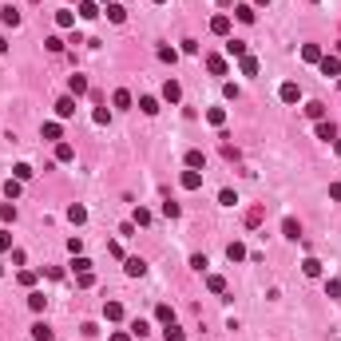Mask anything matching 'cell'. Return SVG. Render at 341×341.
I'll return each mask as SVG.
<instances>
[{"mask_svg":"<svg viewBox=\"0 0 341 341\" xmlns=\"http://www.w3.org/2000/svg\"><path fill=\"white\" fill-rule=\"evenodd\" d=\"M12 250V234H8V230H0V254H8Z\"/></svg>","mask_w":341,"mask_h":341,"instance_id":"47","label":"cell"},{"mask_svg":"<svg viewBox=\"0 0 341 341\" xmlns=\"http://www.w3.org/2000/svg\"><path fill=\"white\" fill-rule=\"evenodd\" d=\"M302 270H306V278H322V262H317V258H306Z\"/></svg>","mask_w":341,"mask_h":341,"instance_id":"25","label":"cell"},{"mask_svg":"<svg viewBox=\"0 0 341 341\" xmlns=\"http://www.w3.org/2000/svg\"><path fill=\"white\" fill-rule=\"evenodd\" d=\"M226 258H230V262H242V258H246V246H242V242H230V246H226Z\"/></svg>","mask_w":341,"mask_h":341,"instance_id":"24","label":"cell"},{"mask_svg":"<svg viewBox=\"0 0 341 341\" xmlns=\"http://www.w3.org/2000/svg\"><path fill=\"white\" fill-rule=\"evenodd\" d=\"M278 95H282V104H297V99H302V88L290 79V84H282V91H278Z\"/></svg>","mask_w":341,"mask_h":341,"instance_id":"8","label":"cell"},{"mask_svg":"<svg viewBox=\"0 0 341 341\" xmlns=\"http://www.w3.org/2000/svg\"><path fill=\"white\" fill-rule=\"evenodd\" d=\"M226 56H234V59L250 56V52H246V40H226Z\"/></svg>","mask_w":341,"mask_h":341,"instance_id":"13","label":"cell"},{"mask_svg":"<svg viewBox=\"0 0 341 341\" xmlns=\"http://www.w3.org/2000/svg\"><path fill=\"white\" fill-rule=\"evenodd\" d=\"M207 72L210 75H226V59L223 56H207Z\"/></svg>","mask_w":341,"mask_h":341,"instance_id":"14","label":"cell"},{"mask_svg":"<svg viewBox=\"0 0 341 341\" xmlns=\"http://www.w3.org/2000/svg\"><path fill=\"white\" fill-rule=\"evenodd\" d=\"M238 72H242V75H258V59H254V56H242V59H238Z\"/></svg>","mask_w":341,"mask_h":341,"instance_id":"19","label":"cell"},{"mask_svg":"<svg viewBox=\"0 0 341 341\" xmlns=\"http://www.w3.org/2000/svg\"><path fill=\"white\" fill-rule=\"evenodd\" d=\"M282 234L290 238V242H297V238H302V223H297V218H282Z\"/></svg>","mask_w":341,"mask_h":341,"instance_id":"9","label":"cell"},{"mask_svg":"<svg viewBox=\"0 0 341 341\" xmlns=\"http://www.w3.org/2000/svg\"><path fill=\"white\" fill-rule=\"evenodd\" d=\"M75 12L84 16V20H95V16H99V4H95V0H79V8H75Z\"/></svg>","mask_w":341,"mask_h":341,"instance_id":"10","label":"cell"},{"mask_svg":"<svg viewBox=\"0 0 341 341\" xmlns=\"http://www.w3.org/2000/svg\"><path fill=\"white\" fill-rule=\"evenodd\" d=\"M107 20H111V24H123V20H127V8L111 0V4H107Z\"/></svg>","mask_w":341,"mask_h":341,"instance_id":"11","label":"cell"},{"mask_svg":"<svg viewBox=\"0 0 341 341\" xmlns=\"http://www.w3.org/2000/svg\"><path fill=\"white\" fill-rule=\"evenodd\" d=\"M123 270H127V278H143V274H147V262H143V258H127Z\"/></svg>","mask_w":341,"mask_h":341,"instance_id":"5","label":"cell"},{"mask_svg":"<svg viewBox=\"0 0 341 341\" xmlns=\"http://www.w3.org/2000/svg\"><path fill=\"white\" fill-rule=\"evenodd\" d=\"M56 159H59V163H72V159H75V147H72V143H56Z\"/></svg>","mask_w":341,"mask_h":341,"instance_id":"20","label":"cell"},{"mask_svg":"<svg viewBox=\"0 0 341 341\" xmlns=\"http://www.w3.org/2000/svg\"><path fill=\"white\" fill-rule=\"evenodd\" d=\"M258 223H262V207H254L250 214H246V226H258Z\"/></svg>","mask_w":341,"mask_h":341,"instance_id":"49","label":"cell"},{"mask_svg":"<svg viewBox=\"0 0 341 341\" xmlns=\"http://www.w3.org/2000/svg\"><path fill=\"white\" fill-rule=\"evenodd\" d=\"M131 223H135V226H151V210H147V207H135Z\"/></svg>","mask_w":341,"mask_h":341,"instance_id":"31","label":"cell"},{"mask_svg":"<svg viewBox=\"0 0 341 341\" xmlns=\"http://www.w3.org/2000/svg\"><path fill=\"white\" fill-rule=\"evenodd\" d=\"M302 59H306V64H317V59H322V48H317V44H306V48H302Z\"/></svg>","mask_w":341,"mask_h":341,"instance_id":"29","label":"cell"},{"mask_svg":"<svg viewBox=\"0 0 341 341\" xmlns=\"http://www.w3.org/2000/svg\"><path fill=\"white\" fill-rule=\"evenodd\" d=\"M107 341H131V333H111Z\"/></svg>","mask_w":341,"mask_h":341,"instance_id":"53","label":"cell"},{"mask_svg":"<svg viewBox=\"0 0 341 341\" xmlns=\"http://www.w3.org/2000/svg\"><path fill=\"white\" fill-rule=\"evenodd\" d=\"M333 151H337V155H341V139H333Z\"/></svg>","mask_w":341,"mask_h":341,"instance_id":"55","label":"cell"},{"mask_svg":"<svg viewBox=\"0 0 341 341\" xmlns=\"http://www.w3.org/2000/svg\"><path fill=\"white\" fill-rule=\"evenodd\" d=\"M28 306H32V313H44L48 297H44V294H28Z\"/></svg>","mask_w":341,"mask_h":341,"instance_id":"35","label":"cell"},{"mask_svg":"<svg viewBox=\"0 0 341 341\" xmlns=\"http://www.w3.org/2000/svg\"><path fill=\"white\" fill-rule=\"evenodd\" d=\"M56 24H59V28H72V24H75V12H72V8H59V12H56Z\"/></svg>","mask_w":341,"mask_h":341,"instance_id":"26","label":"cell"},{"mask_svg":"<svg viewBox=\"0 0 341 341\" xmlns=\"http://www.w3.org/2000/svg\"><path fill=\"white\" fill-rule=\"evenodd\" d=\"M4 52H8V44H4V36H0V56H4Z\"/></svg>","mask_w":341,"mask_h":341,"instance_id":"54","label":"cell"},{"mask_svg":"<svg viewBox=\"0 0 341 341\" xmlns=\"http://www.w3.org/2000/svg\"><path fill=\"white\" fill-rule=\"evenodd\" d=\"M68 95H88V75H68Z\"/></svg>","mask_w":341,"mask_h":341,"instance_id":"4","label":"cell"},{"mask_svg":"<svg viewBox=\"0 0 341 341\" xmlns=\"http://www.w3.org/2000/svg\"><path fill=\"white\" fill-rule=\"evenodd\" d=\"M44 48L52 52V56H59V52H64V40H59V36H48V40H44Z\"/></svg>","mask_w":341,"mask_h":341,"instance_id":"40","label":"cell"},{"mask_svg":"<svg viewBox=\"0 0 341 341\" xmlns=\"http://www.w3.org/2000/svg\"><path fill=\"white\" fill-rule=\"evenodd\" d=\"M210 32H214V36H230V16L218 12L214 20H210Z\"/></svg>","mask_w":341,"mask_h":341,"instance_id":"6","label":"cell"},{"mask_svg":"<svg viewBox=\"0 0 341 341\" xmlns=\"http://www.w3.org/2000/svg\"><path fill=\"white\" fill-rule=\"evenodd\" d=\"M159 59H163V64H175V59H178V52H175V48H159Z\"/></svg>","mask_w":341,"mask_h":341,"instance_id":"41","label":"cell"},{"mask_svg":"<svg viewBox=\"0 0 341 341\" xmlns=\"http://www.w3.org/2000/svg\"><path fill=\"white\" fill-rule=\"evenodd\" d=\"M0 274H4V262H0Z\"/></svg>","mask_w":341,"mask_h":341,"instance_id":"59","label":"cell"},{"mask_svg":"<svg viewBox=\"0 0 341 341\" xmlns=\"http://www.w3.org/2000/svg\"><path fill=\"white\" fill-rule=\"evenodd\" d=\"M187 167H191V171L207 167V155H203V151H187Z\"/></svg>","mask_w":341,"mask_h":341,"instance_id":"23","label":"cell"},{"mask_svg":"<svg viewBox=\"0 0 341 341\" xmlns=\"http://www.w3.org/2000/svg\"><path fill=\"white\" fill-rule=\"evenodd\" d=\"M68 218H72L75 226H79V223H88V207H84V203H72V207H68Z\"/></svg>","mask_w":341,"mask_h":341,"instance_id":"12","label":"cell"},{"mask_svg":"<svg viewBox=\"0 0 341 341\" xmlns=\"http://www.w3.org/2000/svg\"><path fill=\"white\" fill-rule=\"evenodd\" d=\"M218 203H223V207H234L238 198H234V191H223V194H218Z\"/></svg>","mask_w":341,"mask_h":341,"instance_id":"51","label":"cell"},{"mask_svg":"<svg viewBox=\"0 0 341 341\" xmlns=\"http://www.w3.org/2000/svg\"><path fill=\"white\" fill-rule=\"evenodd\" d=\"M104 4H111V0H104Z\"/></svg>","mask_w":341,"mask_h":341,"instance_id":"60","label":"cell"},{"mask_svg":"<svg viewBox=\"0 0 341 341\" xmlns=\"http://www.w3.org/2000/svg\"><path fill=\"white\" fill-rule=\"evenodd\" d=\"M56 115L59 119H72L75 115V95H59V99H56Z\"/></svg>","mask_w":341,"mask_h":341,"instance_id":"2","label":"cell"},{"mask_svg":"<svg viewBox=\"0 0 341 341\" xmlns=\"http://www.w3.org/2000/svg\"><path fill=\"white\" fill-rule=\"evenodd\" d=\"M326 294L329 297H341V278H329V282H326Z\"/></svg>","mask_w":341,"mask_h":341,"instance_id":"42","label":"cell"},{"mask_svg":"<svg viewBox=\"0 0 341 341\" xmlns=\"http://www.w3.org/2000/svg\"><path fill=\"white\" fill-rule=\"evenodd\" d=\"M317 139L333 143V139H337V123H333V119H317Z\"/></svg>","mask_w":341,"mask_h":341,"instance_id":"3","label":"cell"},{"mask_svg":"<svg viewBox=\"0 0 341 341\" xmlns=\"http://www.w3.org/2000/svg\"><path fill=\"white\" fill-rule=\"evenodd\" d=\"M44 139L59 143V139H64V127H59V123H44Z\"/></svg>","mask_w":341,"mask_h":341,"instance_id":"32","label":"cell"},{"mask_svg":"<svg viewBox=\"0 0 341 341\" xmlns=\"http://www.w3.org/2000/svg\"><path fill=\"white\" fill-rule=\"evenodd\" d=\"M234 16L242 20V24H254V4H238V8H234Z\"/></svg>","mask_w":341,"mask_h":341,"instance_id":"27","label":"cell"},{"mask_svg":"<svg viewBox=\"0 0 341 341\" xmlns=\"http://www.w3.org/2000/svg\"><path fill=\"white\" fill-rule=\"evenodd\" d=\"M254 4H258V8H266V4H270V0H254Z\"/></svg>","mask_w":341,"mask_h":341,"instance_id":"56","label":"cell"},{"mask_svg":"<svg viewBox=\"0 0 341 341\" xmlns=\"http://www.w3.org/2000/svg\"><path fill=\"white\" fill-rule=\"evenodd\" d=\"M12 178H20V183H28V178H32V167H28V163H16V167H12Z\"/></svg>","mask_w":341,"mask_h":341,"instance_id":"36","label":"cell"},{"mask_svg":"<svg viewBox=\"0 0 341 341\" xmlns=\"http://www.w3.org/2000/svg\"><path fill=\"white\" fill-rule=\"evenodd\" d=\"M163 99H167V104H178V99H183V88H178V79H167V84H163Z\"/></svg>","mask_w":341,"mask_h":341,"instance_id":"7","label":"cell"},{"mask_svg":"<svg viewBox=\"0 0 341 341\" xmlns=\"http://www.w3.org/2000/svg\"><path fill=\"white\" fill-rule=\"evenodd\" d=\"M317 68H322V75L333 79V75H341V56H322V59H317Z\"/></svg>","mask_w":341,"mask_h":341,"instance_id":"1","label":"cell"},{"mask_svg":"<svg viewBox=\"0 0 341 341\" xmlns=\"http://www.w3.org/2000/svg\"><path fill=\"white\" fill-rule=\"evenodd\" d=\"M163 337H167V341H187V333H183V329H178L175 322H171V326L163 329Z\"/></svg>","mask_w":341,"mask_h":341,"instance_id":"37","label":"cell"},{"mask_svg":"<svg viewBox=\"0 0 341 341\" xmlns=\"http://www.w3.org/2000/svg\"><path fill=\"white\" fill-rule=\"evenodd\" d=\"M207 123L223 127V123H226V111H223V107H210V111H207Z\"/></svg>","mask_w":341,"mask_h":341,"instance_id":"34","label":"cell"},{"mask_svg":"<svg viewBox=\"0 0 341 341\" xmlns=\"http://www.w3.org/2000/svg\"><path fill=\"white\" fill-rule=\"evenodd\" d=\"M75 286H79V290H91V286H95V274H91V270L75 274Z\"/></svg>","mask_w":341,"mask_h":341,"instance_id":"33","label":"cell"},{"mask_svg":"<svg viewBox=\"0 0 341 341\" xmlns=\"http://www.w3.org/2000/svg\"><path fill=\"white\" fill-rule=\"evenodd\" d=\"M68 250H72V254H84V238H68Z\"/></svg>","mask_w":341,"mask_h":341,"instance_id":"50","label":"cell"},{"mask_svg":"<svg viewBox=\"0 0 341 341\" xmlns=\"http://www.w3.org/2000/svg\"><path fill=\"white\" fill-rule=\"evenodd\" d=\"M147 322H143V317H139V322H131V337H143V333H147Z\"/></svg>","mask_w":341,"mask_h":341,"instance_id":"45","label":"cell"},{"mask_svg":"<svg viewBox=\"0 0 341 341\" xmlns=\"http://www.w3.org/2000/svg\"><path fill=\"white\" fill-rule=\"evenodd\" d=\"M32 337H36V341H52V329H48V322H36V326H32Z\"/></svg>","mask_w":341,"mask_h":341,"instance_id":"30","label":"cell"},{"mask_svg":"<svg viewBox=\"0 0 341 341\" xmlns=\"http://www.w3.org/2000/svg\"><path fill=\"white\" fill-rule=\"evenodd\" d=\"M0 218H4V223H16V207H12V203H4V207H0Z\"/></svg>","mask_w":341,"mask_h":341,"instance_id":"43","label":"cell"},{"mask_svg":"<svg viewBox=\"0 0 341 341\" xmlns=\"http://www.w3.org/2000/svg\"><path fill=\"white\" fill-rule=\"evenodd\" d=\"M191 266H194V270H198V274H203V270H207V266H210V262H207V254H194V258H191Z\"/></svg>","mask_w":341,"mask_h":341,"instance_id":"48","label":"cell"},{"mask_svg":"<svg viewBox=\"0 0 341 341\" xmlns=\"http://www.w3.org/2000/svg\"><path fill=\"white\" fill-rule=\"evenodd\" d=\"M0 20H4L8 28H16V24H20V12H16V8H4V12H0Z\"/></svg>","mask_w":341,"mask_h":341,"instance_id":"39","label":"cell"},{"mask_svg":"<svg viewBox=\"0 0 341 341\" xmlns=\"http://www.w3.org/2000/svg\"><path fill=\"white\" fill-rule=\"evenodd\" d=\"M329 198H333V203H341V183H329Z\"/></svg>","mask_w":341,"mask_h":341,"instance_id":"52","label":"cell"},{"mask_svg":"<svg viewBox=\"0 0 341 341\" xmlns=\"http://www.w3.org/2000/svg\"><path fill=\"white\" fill-rule=\"evenodd\" d=\"M207 290H210V294H226V278L210 274V278H207Z\"/></svg>","mask_w":341,"mask_h":341,"instance_id":"28","label":"cell"},{"mask_svg":"<svg viewBox=\"0 0 341 341\" xmlns=\"http://www.w3.org/2000/svg\"><path fill=\"white\" fill-rule=\"evenodd\" d=\"M155 317H159L163 326H171V322H175V310H171L167 302H159V306H155Z\"/></svg>","mask_w":341,"mask_h":341,"instance_id":"18","label":"cell"},{"mask_svg":"<svg viewBox=\"0 0 341 341\" xmlns=\"http://www.w3.org/2000/svg\"><path fill=\"white\" fill-rule=\"evenodd\" d=\"M337 56H341V40H337Z\"/></svg>","mask_w":341,"mask_h":341,"instance_id":"57","label":"cell"},{"mask_svg":"<svg viewBox=\"0 0 341 341\" xmlns=\"http://www.w3.org/2000/svg\"><path fill=\"white\" fill-rule=\"evenodd\" d=\"M163 214H167V218H178L183 210H178V203H171V198H167V203H163Z\"/></svg>","mask_w":341,"mask_h":341,"instance_id":"46","label":"cell"},{"mask_svg":"<svg viewBox=\"0 0 341 341\" xmlns=\"http://www.w3.org/2000/svg\"><path fill=\"white\" fill-rule=\"evenodd\" d=\"M4 194H8V203L20 198V178H8V183H4Z\"/></svg>","mask_w":341,"mask_h":341,"instance_id":"38","label":"cell"},{"mask_svg":"<svg viewBox=\"0 0 341 341\" xmlns=\"http://www.w3.org/2000/svg\"><path fill=\"white\" fill-rule=\"evenodd\" d=\"M151 4H163V0H151Z\"/></svg>","mask_w":341,"mask_h":341,"instance_id":"58","label":"cell"},{"mask_svg":"<svg viewBox=\"0 0 341 341\" xmlns=\"http://www.w3.org/2000/svg\"><path fill=\"white\" fill-rule=\"evenodd\" d=\"M111 104H115L119 111H127V107H131V91H127V88H119L115 95H111Z\"/></svg>","mask_w":341,"mask_h":341,"instance_id":"15","label":"cell"},{"mask_svg":"<svg viewBox=\"0 0 341 341\" xmlns=\"http://www.w3.org/2000/svg\"><path fill=\"white\" fill-rule=\"evenodd\" d=\"M104 317H107V322H123V306H119V302H107V306H104Z\"/></svg>","mask_w":341,"mask_h":341,"instance_id":"21","label":"cell"},{"mask_svg":"<svg viewBox=\"0 0 341 341\" xmlns=\"http://www.w3.org/2000/svg\"><path fill=\"white\" fill-rule=\"evenodd\" d=\"M183 187H187V191H198V187H203V175H198V171H183Z\"/></svg>","mask_w":341,"mask_h":341,"instance_id":"17","label":"cell"},{"mask_svg":"<svg viewBox=\"0 0 341 341\" xmlns=\"http://www.w3.org/2000/svg\"><path fill=\"white\" fill-rule=\"evenodd\" d=\"M139 111H143V115H155V111H159V99H155V95H139Z\"/></svg>","mask_w":341,"mask_h":341,"instance_id":"16","label":"cell"},{"mask_svg":"<svg viewBox=\"0 0 341 341\" xmlns=\"http://www.w3.org/2000/svg\"><path fill=\"white\" fill-rule=\"evenodd\" d=\"M72 270H75V274H84V270H91V262H88V258H84V254H75V262H72Z\"/></svg>","mask_w":341,"mask_h":341,"instance_id":"44","label":"cell"},{"mask_svg":"<svg viewBox=\"0 0 341 341\" xmlns=\"http://www.w3.org/2000/svg\"><path fill=\"white\" fill-rule=\"evenodd\" d=\"M306 115H310L313 123H317V119H326V104H317V99H310V104H306Z\"/></svg>","mask_w":341,"mask_h":341,"instance_id":"22","label":"cell"}]
</instances>
